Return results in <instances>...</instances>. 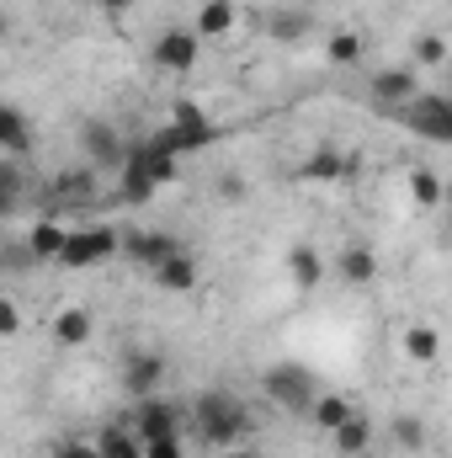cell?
Wrapping results in <instances>:
<instances>
[{
    "label": "cell",
    "mask_w": 452,
    "mask_h": 458,
    "mask_svg": "<svg viewBox=\"0 0 452 458\" xmlns=\"http://www.w3.org/2000/svg\"><path fill=\"white\" fill-rule=\"evenodd\" d=\"M192 432H197V443H208V448H234L245 432H250V411L224 394V389H203L197 400H192Z\"/></svg>",
    "instance_id": "6da1fadb"
},
{
    "label": "cell",
    "mask_w": 452,
    "mask_h": 458,
    "mask_svg": "<svg viewBox=\"0 0 452 458\" xmlns=\"http://www.w3.org/2000/svg\"><path fill=\"white\" fill-rule=\"evenodd\" d=\"M261 389H266L272 405L309 416V405H314V394H320V378H314L304 362H272V368L261 373Z\"/></svg>",
    "instance_id": "7a4b0ae2"
},
{
    "label": "cell",
    "mask_w": 452,
    "mask_h": 458,
    "mask_svg": "<svg viewBox=\"0 0 452 458\" xmlns=\"http://www.w3.org/2000/svg\"><path fill=\"white\" fill-rule=\"evenodd\" d=\"M117 250H122V234L113 225H80L64 234V250H59V267H70V272H91V267H102V261H113Z\"/></svg>",
    "instance_id": "3957f363"
},
{
    "label": "cell",
    "mask_w": 452,
    "mask_h": 458,
    "mask_svg": "<svg viewBox=\"0 0 452 458\" xmlns=\"http://www.w3.org/2000/svg\"><path fill=\"white\" fill-rule=\"evenodd\" d=\"M399 123L410 128V133H421V139H431V144H442V139H452V102L442 97V91H415L405 107H399Z\"/></svg>",
    "instance_id": "277c9868"
},
{
    "label": "cell",
    "mask_w": 452,
    "mask_h": 458,
    "mask_svg": "<svg viewBox=\"0 0 452 458\" xmlns=\"http://www.w3.org/2000/svg\"><path fill=\"white\" fill-rule=\"evenodd\" d=\"M197 54H203V38H197L192 27H165V32L149 43V59H155V70H165V75L197 70Z\"/></svg>",
    "instance_id": "5b68a950"
},
{
    "label": "cell",
    "mask_w": 452,
    "mask_h": 458,
    "mask_svg": "<svg viewBox=\"0 0 452 458\" xmlns=\"http://www.w3.org/2000/svg\"><path fill=\"white\" fill-rule=\"evenodd\" d=\"M213 139H219L213 123H165V128H155L144 144L160 149V155H171V160H187V155H203Z\"/></svg>",
    "instance_id": "8992f818"
},
{
    "label": "cell",
    "mask_w": 452,
    "mask_h": 458,
    "mask_svg": "<svg viewBox=\"0 0 452 458\" xmlns=\"http://www.w3.org/2000/svg\"><path fill=\"white\" fill-rule=\"evenodd\" d=\"M80 149H86L91 171H117V165H122V155H128V139H122V128H117V123L91 117V123L80 128Z\"/></svg>",
    "instance_id": "52a82bcc"
},
{
    "label": "cell",
    "mask_w": 452,
    "mask_h": 458,
    "mask_svg": "<svg viewBox=\"0 0 452 458\" xmlns=\"http://www.w3.org/2000/svg\"><path fill=\"white\" fill-rule=\"evenodd\" d=\"M181 427H187V416H181L171 400H160V394H144V400H138V416H133V437H138V443L181 437Z\"/></svg>",
    "instance_id": "ba28073f"
},
{
    "label": "cell",
    "mask_w": 452,
    "mask_h": 458,
    "mask_svg": "<svg viewBox=\"0 0 452 458\" xmlns=\"http://www.w3.org/2000/svg\"><path fill=\"white\" fill-rule=\"evenodd\" d=\"M421 91V75H415V64H394V70H378L372 75V86H367V97L383 107V113H399L410 97Z\"/></svg>",
    "instance_id": "9c48e42d"
},
{
    "label": "cell",
    "mask_w": 452,
    "mask_h": 458,
    "mask_svg": "<svg viewBox=\"0 0 452 458\" xmlns=\"http://www.w3.org/2000/svg\"><path fill=\"white\" fill-rule=\"evenodd\" d=\"M160 384H165V357L160 352H133L128 368H122V389L133 400H144V394H160Z\"/></svg>",
    "instance_id": "30bf717a"
},
{
    "label": "cell",
    "mask_w": 452,
    "mask_h": 458,
    "mask_svg": "<svg viewBox=\"0 0 452 458\" xmlns=\"http://www.w3.org/2000/svg\"><path fill=\"white\" fill-rule=\"evenodd\" d=\"M117 187H122V203H149L160 187H155V176L144 171V155H138V144H128V155H122V165H117Z\"/></svg>",
    "instance_id": "8fae6325"
},
{
    "label": "cell",
    "mask_w": 452,
    "mask_h": 458,
    "mask_svg": "<svg viewBox=\"0 0 452 458\" xmlns=\"http://www.w3.org/2000/svg\"><path fill=\"white\" fill-rule=\"evenodd\" d=\"M149 277H155V288H165V293H192L203 272H197V256L176 250V256H165L160 267H149Z\"/></svg>",
    "instance_id": "7c38bea8"
},
{
    "label": "cell",
    "mask_w": 452,
    "mask_h": 458,
    "mask_svg": "<svg viewBox=\"0 0 452 458\" xmlns=\"http://www.w3.org/2000/svg\"><path fill=\"white\" fill-rule=\"evenodd\" d=\"M122 250H128L133 261H144V272H149V267H160L165 256H176L181 245H176V234H165V229H138V234L122 240Z\"/></svg>",
    "instance_id": "4fadbf2b"
},
{
    "label": "cell",
    "mask_w": 452,
    "mask_h": 458,
    "mask_svg": "<svg viewBox=\"0 0 452 458\" xmlns=\"http://www.w3.org/2000/svg\"><path fill=\"white\" fill-rule=\"evenodd\" d=\"M340 176H346V160H340V149H331V144H314L309 160L298 165V182H309V187H331Z\"/></svg>",
    "instance_id": "5bb4252c"
},
{
    "label": "cell",
    "mask_w": 452,
    "mask_h": 458,
    "mask_svg": "<svg viewBox=\"0 0 452 458\" xmlns=\"http://www.w3.org/2000/svg\"><path fill=\"white\" fill-rule=\"evenodd\" d=\"M0 155H32V123L11 102H0Z\"/></svg>",
    "instance_id": "9a60e30c"
},
{
    "label": "cell",
    "mask_w": 452,
    "mask_h": 458,
    "mask_svg": "<svg viewBox=\"0 0 452 458\" xmlns=\"http://www.w3.org/2000/svg\"><path fill=\"white\" fill-rule=\"evenodd\" d=\"M336 272H340V283L367 288V283L378 277V256H372V245H346V250L336 256Z\"/></svg>",
    "instance_id": "2e32d148"
},
{
    "label": "cell",
    "mask_w": 452,
    "mask_h": 458,
    "mask_svg": "<svg viewBox=\"0 0 452 458\" xmlns=\"http://www.w3.org/2000/svg\"><path fill=\"white\" fill-rule=\"evenodd\" d=\"M331 437H336V454H340V458H367V448H372V421L351 411V416L340 421Z\"/></svg>",
    "instance_id": "e0dca14e"
},
{
    "label": "cell",
    "mask_w": 452,
    "mask_h": 458,
    "mask_svg": "<svg viewBox=\"0 0 452 458\" xmlns=\"http://www.w3.org/2000/svg\"><path fill=\"white\" fill-rule=\"evenodd\" d=\"M288 277H293V288H320L325 283V256L314 245H293L288 250Z\"/></svg>",
    "instance_id": "ac0fdd59"
},
{
    "label": "cell",
    "mask_w": 452,
    "mask_h": 458,
    "mask_svg": "<svg viewBox=\"0 0 452 458\" xmlns=\"http://www.w3.org/2000/svg\"><path fill=\"white\" fill-rule=\"evenodd\" d=\"M64 234H70V229L59 225V219H38V225L27 229V256H32V261H59Z\"/></svg>",
    "instance_id": "d6986e66"
},
{
    "label": "cell",
    "mask_w": 452,
    "mask_h": 458,
    "mask_svg": "<svg viewBox=\"0 0 452 458\" xmlns=\"http://www.w3.org/2000/svg\"><path fill=\"white\" fill-rule=\"evenodd\" d=\"M234 21H239V5L234 0H203L197 5V38H224V32H234Z\"/></svg>",
    "instance_id": "ffe728a7"
},
{
    "label": "cell",
    "mask_w": 452,
    "mask_h": 458,
    "mask_svg": "<svg viewBox=\"0 0 452 458\" xmlns=\"http://www.w3.org/2000/svg\"><path fill=\"white\" fill-rule=\"evenodd\" d=\"M96 192H102V187H96V171H91V165L54 176V198H59V203H91Z\"/></svg>",
    "instance_id": "44dd1931"
},
{
    "label": "cell",
    "mask_w": 452,
    "mask_h": 458,
    "mask_svg": "<svg viewBox=\"0 0 452 458\" xmlns=\"http://www.w3.org/2000/svg\"><path fill=\"white\" fill-rule=\"evenodd\" d=\"M91 448H96V458H144V443L133 437V427H102L91 437Z\"/></svg>",
    "instance_id": "7402d4cb"
},
{
    "label": "cell",
    "mask_w": 452,
    "mask_h": 458,
    "mask_svg": "<svg viewBox=\"0 0 452 458\" xmlns=\"http://www.w3.org/2000/svg\"><path fill=\"white\" fill-rule=\"evenodd\" d=\"M54 342L59 346H86L91 342V310H80V304L59 310V315H54Z\"/></svg>",
    "instance_id": "603a6c76"
},
{
    "label": "cell",
    "mask_w": 452,
    "mask_h": 458,
    "mask_svg": "<svg viewBox=\"0 0 452 458\" xmlns=\"http://www.w3.org/2000/svg\"><path fill=\"white\" fill-rule=\"evenodd\" d=\"M309 416H314V427H320V432H336L340 421L351 416V400H346V394H314Z\"/></svg>",
    "instance_id": "cb8c5ba5"
},
{
    "label": "cell",
    "mask_w": 452,
    "mask_h": 458,
    "mask_svg": "<svg viewBox=\"0 0 452 458\" xmlns=\"http://www.w3.org/2000/svg\"><path fill=\"white\" fill-rule=\"evenodd\" d=\"M437 352H442V336L431 326H410L405 331V357L410 362H437Z\"/></svg>",
    "instance_id": "d4e9b609"
},
{
    "label": "cell",
    "mask_w": 452,
    "mask_h": 458,
    "mask_svg": "<svg viewBox=\"0 0 452 458\" xmlns=\"http://www.w3.org/2000/svg\"><path fill=\"white\" fill-rule=\"evenodd\" d=\"M266 32H272L277 43H298V38L309 32V16H304V11H272Z\"/></svg>",
    "instance_id": "484cf974"
},
{
    "label": "cell",
    "mask_w": 452,
    "mask_h": 458,
    "mask_svg": "<svg viewBox=\"0 0 452 458\" xmlns=\"http://www.w3.org/2000/svg\"><path fill=\"white\" fill-rule=\"evenodd\" d=\"M410 198H415L421 208H437V203H442V176L426 171V165H415V171H410Z\"/></svg>",
    "instance_id": "4316f807"
},
{
    "label": "cell",
    "mask_w": 452,
    "mask_h": 458,
    "mask_svg": "<svg viewBox=\"0 0 452 458\" xmlns=\"http://www.w3.org/2000/svg\"><path fill=\"white\" fill-rule=\"evenodd\" d=\"M138 155H144V171L155 176V187H171V182L181 176V160H171V155H160V149H149V144H138Z\"/></svg>",
    "instance_id": "83f0119b"
},
{
    "label": "cell",
    "mask_w": 452,
    "mask_h": 458,
    "mask_svg": "<svg viewBox=\"0 0 452 458\" xmlns=\"http://www.w3.org/2000/svg\"><path fill=\"white\" fill-rule=\"evenodd\" d=\"M325 59H331L336 70H351V64L362 59V38H356V32H336V38L325 43Z\"/></svg>",
    "instance_id": "f1b7e54d"
},
{
    "label": "cell",
    "mask_w": 452,
    "mask_h": 458,
    "mask_svg": "<svg viewBox=\"0 0 452 458\" xmlns=\"http://www.w3.org/2000/svg\"><path fill=\"white\" fill-rule=\"evenodd\" d=\"M389 432H394V448H405V454L426 448V421H421V416H399Z\"/></svg>",
    "instance_id": "f546056e"
},
{
    "label": "cell",
    "mask_w": 452,
    "mask_h": 458,
    "mask_svg": "<svg viewBox=\"0 0 452 458\" xmlns=\"http://www.w3.org/2000/svg\"><path fill=\"white\" fill-rule=\"evenodd\" d=\"M442 64H448V43H442L437 32L421 38V43H415V70H442Z\"/></svg>",
    "instance_id": "4dcf8cb0"
},
{
    "label": "cell",
    "mask_w": 452,
    "mask_h": 458,
    "mask_svg": "<svg viewBox=\"0 0 452 458\" xmlns=\"http://www.w3.org/2000/svg\"><path fill=\"white\" fill-rule=\"evenodd\" d=\"M16 331H21V304H16V299H5V293H0V342H11V336H16Z\"/></svg>",
    "instance_id": "1f68e13d"
},
{
    "label": "cell",
    "mask_w": 452,
    "mask_h": 458,
    "mask_svg": "<svg viewBox=\"0 0 452 458\" xmlns=\"http://www.w3.org/2000/svg\"><path fill=\"white\" fill-rule=\"evenodd\" d=\"M144 458H187V448H181V437H155V443H144Z\"/></svg>",
    "instance_id": "d6a6232c"
},
{
    "label": "cell",
    "mask_w": 452,
    "mask_h": 458,
    "mask_svg": "<svg viewBox=\"0 0 452 458\" xmlns=\"http://www.w3.org/2000/svg\"><path fill=\"white\" fill-rule=\"evenodd\" d=\"M171 123H208V113H203L197 102H176V113H171Z\"/></svg>",
    "instance_id": "836d02e7"
},
{
    "label": "cell",
    "mask_w": 452,
    "mask_h": 458,
    "mask_svg": "<svg viewBox=\"0 0 452 458\" xmlns=\"http://www.w3.org/2000/svg\"><path fill=\"white\" fill-rule=\"evenodd\" d=\"M59 458H96L91 443H59Z\"/></svg>",
    "instance_id": "e575fe53"
},
{
    "label": "cell",
    "mask_w": 452,
    "mask_h": 458,
    "mask_svg": "<svg viewBox=\"0 0 452 458\" xmlns=\"http://www.w3.org/2000/svg\"><path fill=\"white\" fill-rule=\"evenodd\" d=\"M16 198H21V192H11V187H0V219H11V214H16Z\"/></svg>",
    "instance_id": "d590c367"
},
{
    "label": "cell",
    "mask_w": 452,
    "mask_h": 458,
    "mask_svg": "<svg viewBox=\"0 0 452 458\" xmlns=\"http://www.w3.org/2000/svg\"><path fill=\"white\" fill-rule=\"evenodd\" d=\"M96 5H102V11H107V16H122V11H133V5H138V0H96Z\"/></svg>",
    "instance_id": "8d00e7d4"
},
{
    "label": "cell",
    "mask_w": 452,
    "mask_h": 458,
    "mask_svg": "<svg viewBox=\"0 0 452 458\" xmlns=\"http://www.w3.org/2000/svg\"><path fill=\"white\" fill-rule=\"evenodd\" d=\"M219 187H224V198H245V182H239V176H224Z\"/></svg>",
    "instance_id": "74e56055"
},
{
    "label": "cell",
    "mask_w": 452,
    "mask_h": 458,
    "mask_svg": "<svg viewBox=\"0 0 452 458\" xmlns=\"http://www.w3.org/2000/svg\"><path fill=\"white\" fill-rule=\"evenodd\" d=\"M219 458H261V454H250V448H224Z\"/></svg>",
    "instance_id": "f35d334b"
},
{
    "label": "cell",
    "mask_w": 452,
    "mask_h": 458,
    "mask_svg": "<svg viewBox=\"0 0 452 458\" xmlns=\"http://www.w3.org/2000/svg\"><path fill=\"white\" fill-rule=\"evenodd\" d=\"M5 32H11V21H5V11H0V38H5Z\"/></svg>",
    "instance_id": "ab89813d"
}]
</instances>
